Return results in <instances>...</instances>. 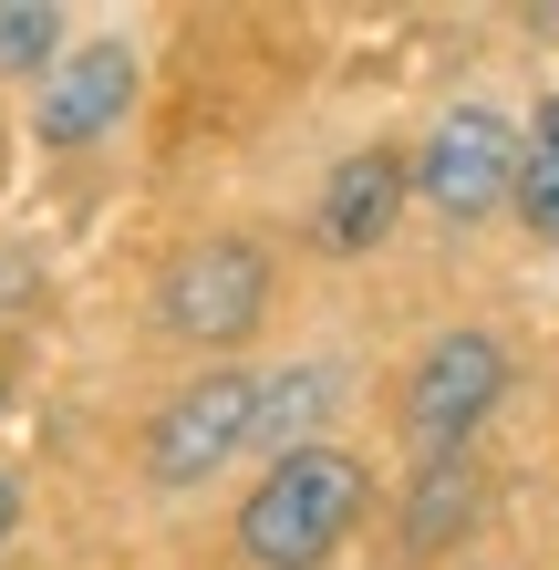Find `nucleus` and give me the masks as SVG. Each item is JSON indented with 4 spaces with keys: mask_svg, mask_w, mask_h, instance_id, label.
Here are the masks:
<instances>
[{
    "mask_svg": "<svg viewBox=\"0 0 559 570\" xmlns=\"http://www.w3.org/2000/svg\"><path fill=\"white\" fill-rule=\"evenodd\" d=\"M363 509H373V478L352 446H290L239 498V560L249 570H321V560L352 550Z\"/></svg>",
    "mask_w": 559,
    "mask_h": 570,
    "instance_id": "f257e3e1",
    "label": "nucleus"
},
{
    "mask_svg": "<svg viewBox=\"0 0 559 570\" xmlns=\"http://www.w3.org/2000/svg\"><path fill=\"white\" fill-rule=\"evenodd\" d=\"M508 384H518L508 332H487V322L436 332V343L415 353V374H405V405H393L405 415V446L415 456H477V435L498 425Z\"/></svg>",
    "mask_w": 559,
    "mask_h": 570,
    "instance_id": "f03ea898",
    "label": "nucleus"
},
{
    "mask_svg": "<svg viewBox=\"0 0 559 570\" xmlns=\"http://www.w3.org/2000/svg\"><path fill=\"white\" fill-rule=\"evenodd\" d=\"M259 322H270V249L249 228H208V239H187L167 259V281H156V332L167 343L239 353Z\"/></svg>",
    "mask_w": 559,
    "mask_h": 570,
    "instance_id": "7ed1b4c3",
    "label": "nucleus"
},
{
    "mask_svg": "<svg viewBox=\"0 0 559 570\" xmlns=\"http://www.w3.org/2000/svg\"><path fill=\"white\" fill-rule=\"evenodd\" d=\"M239 446H259V374L208 363V374H187L167 405H156V425H146V488L187 498V488L228 478Z\"/></svg>",
    "mask_w": 559,
    "mask_h": 570,
    "instance_id": "20e7f679",
    "label": "nucleus"
},
{
    "mask_svg": "<svg viewBox=\"0 0 559 570\" xmlns=\"http://www.w3.org/2000/svg\"><path fill=\"white\" fill-rule=\"evenodd\" d=\"M518 146L529 125H508L498 105H446L415 146V197L446 228H487L498 208H518Z\"/></svg>",
    "mask_w": 559,
    "mask_h": 570,
    "instance_id": "39448f33",
    "label": "nucleus"
},
{
    "mask_svg": "<svg viewBox=\"0 0 559 570\" xmlns=\"http://www.w3.org/2000/svg\"><path fill=\"white\" fill-rule=\"evenodd\" d=\"M405 197H415V156L342 146L321 166V187H311V249L321 259H373L393 239V218H405Z\"/></svg>",
    "mask_w": 559,
    "mask_h": 570,
    "instance_id": "423d86ee",
    "label": "nucleus"
},
{
    "mask_svg": "<svg viewBox=\"0 0 559 570\" xmlns=\"http://www.w3.org/2000/svg\"><path fill=\"white\" fill-rule=\"evenodd\" d=\"M136 83H146V62L136 42H73L42 73V105H31V136L42 146H104L124 115H136Z\"/></svg>",
    "mask_w": 559,
    "mask_h": 570,
    "instance_id": "0eeeda50",
    "label": "nucleus"
},
{
    "mask_svg": "<svg viewBox=\"0 0 559 570\" xmlns=\"http://www.w3.org/2000/svg\"><path fill=\"white\" fill-rule=\"evenodd\" d=\"M487 529V456H425L405 478V509H393V560L425 570L446 550H467Z\"/></svg>",
    "mask_w": 559,
    "mask_h": 570,
    "instance_id": "6e6552de",
    "label": "nucleus"
},
{
    "mask_svg": "<svg viewBox=\"0 0 559 570\" xmlns=\"http://www.w3.org/2000/svg\"><path fill=\"white\" fill-rule=\"evenodd\" d=\"M332 394H342V374L332 363H290V374H270L259 384V446L270 456H290V446H321V415H332Z\"/></svg>",
    "mask_w": 559,
    "mask_h": 570,
    "instance_id": "1a4fd4ad",
    "label": "nucleus"
},
{
    "mask_svg": "<svg viewBox=\"0 0 559 570\" xmlns=\"http://www.w3.org/2000/svg\"><path fill=\"white\" fill-rule=\"evenodd\" d=\"M518 228L559 249V94L529 115V146H518Z\"/></svg>",
    "mask_w": 559,
    "mask_h": 570,
    "instance_id": "9d476101",
    "label": "nucleus"
},
{
    "mask_svg": "<svg viewBox=\"0 0 559 570\" xmlns=\"http://www.w3.org/2000/svg\"><path fill=\"white\" fill-rule=\"evenodd\" d=\"M73 52V21L42 11V0H0V73H52Z\"/></svg>",
    "mask_w": 559,
    "mask_h": 570,
    "instance_id": "9b49d317",
    "label": "nucleus"
},
{
    "mask_svg": "<svg viewBox=\"0 0 559 570\" xmlns=\"http://www.w3.org/2000/svg\"><path fill=\"white\" fill-rule=\"evenodd\" d=\"M31 301H42V259H31L21 239H0V322H21Z\"/></svg>",
    "mask_w": 559,
    "mask_h": 570,
    "instance_id": "f8f14e48",
    "label": "nucleus"
},
{
    "mask_svg": "<svg viewBox=\"0 0 559 570\" xmlns=\"http://www.w3.org/2000/svg\"><path fill=\"white\" fill-rule=\"evenodd\" d=\"M11 529H21V478L0 466V550H11Z\"/></svg>",
    "mask_w": 559,
    "mask_h": 570,
    "instance_id": "ddd939ff",
    "label": "nucleus"
},
{
    "mask_svg": "<svg viewBox=\"0 0 559 570\" xmlns=\"http://www.w3.org/2000/svg\"><path fill=\"white\" fill-rule=\"evenodd\" d=\"M529 31H539V42H559V11H529Z\"/></svg>",
    "mask_w": 559,
    "mask_h": 570,
    "instance_id": "4468645a",
    "label": "nucleus"
},
{
    "mask_svg": "<svg viewBox=\"0 0 559 570\" xmlns=\"http://www.w3.org/2000/svg\"><path fill=\"white\" fill-rule=\"evenodd\" d=\"M0 405H11V353H0Z\"/></svg>",
    "mask_w": 559,
    "mask_h": 570,
    "instance_id": "2eb2a0df",
    "label": "nucleus"
}]
</instances>
